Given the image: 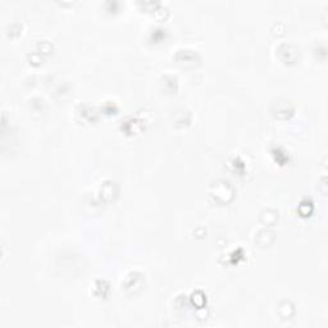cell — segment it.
<instances>
[{
    "label": "cell",
    "instance_id": "6da1fadb",
    "mask_svg": "<svg viewBox=\"0 0 328 328\" xmlns=\"http://www.w3.org/2000/svg\"><path fill=\"white\" fill-rule=\"evenodd\" d=\"M142 275L139 273V272H131L128 273L126 280H124L123 287L126 291H134L135 290H140L141 286H142Z\"/></svg>",
    "mask_w": 328,
    "mask_h": 328
},
{
    "label": "cell",
    "instance_id": "7a4b0ae2",
    "mask_svg": "<svg viewBox=\"0 0 328 328\" xmlns=\"http://www.w3.org/2000/svg\"><path fill=\"white\" fill-rule=\"evenodd\" d=\"M176 58V61L180 62V63H191L195 64L196 62L200 61V58H199V54L196 51L191 50V49H181V50H178L174 55Z\"/></svg>",
    "mask_w": 328,
    "mask_h": 328
}]
</instances>
